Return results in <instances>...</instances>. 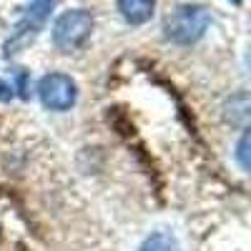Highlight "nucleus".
<instances>
[{"label":"nucleus","mask_w":251,"mask_h":251,"mask_svg":"<svg viewBox=\"0 0 251 251\" xmlns=\"http://www.w3.org/2000/svg\"><path fill=\"white\" fill-rule=\"evenodd\" d=\"M38 96L48 111H71L78 100V86L66 73H48L38 83Z\"/></svg>","instance_id":"obj_3"},{"label":"nucleus","mask_w":251,"mask_h":251,"mask_svg":"<svg viewBox=\"0 0 251 251\" xmlns=\"http://www.w3.org/2000/svg\"><path fill=\"white\" fill-rule=\"evenodd\" d=\"M208 23H211V18H208L206 8H201V5H181L166 18V35H169L174 43L188 46V43H194V40H199L206 33Z\"/></svg>","instance_id":"obj_1"},{"label":"nucleus","mask_w":251,"mask_h":251,"mask_svg":"<svg viewBox=\"0 0 251 251\" xmlns=\"http://www.w3.org/2000/svg\"><path fill=\"white\" fill-rule=\"evenodd\" d=\"M15 75H18V91H20V96L28 98V91H25V88H28V83H25V80H28V73H25V71H18Z\"/></svg>","instance_id":"obj_7"},{"label":"nucleus","mask_w":251,"mask_h":251,"mask_svg":"<svg viewBox=\"0 0 251 251\" xmlns=\"http://www.w3.org/2000/svg\"><path fill=\"white\" fill-rule=\"evenodd\" d=\"M8 100H13V88L5 80H0V103H8Z\"/></svg>","instance_id":"obj_8"},{"label":"nucleus","mask_w":251,"mask_h":251,"mask_svg":"<svg viewBox=\"0 0 251 251\" xmlns=\"http://www.w3.org/2000/svg\"><path fill=\"white\" fill-rule=\"evenodd\" d=\"M246 146H249V133H244L241 141H239V158H241V166H244V169H249V161H246Z\"/></svg>","instance_id":"obj_6"},{"label":"nucleus","mask_w":251,"mask_h":251,"mask_svg":"<svg viewBox=\"0 0 251 251\" xmlns=\"http://www.w3.org/2000/svg\"><path fill=\"white\" fill-rule=\"evenodd\" d=\"M153 8H156V0H118L121 15L133 25L146 23V20L153 15Z\"/></svg>","instance_id":"obj_4"},{"label":"nucleus","mask_w":251,"mask_h":251,"mask_svg":"<svg viewBox=\"0 0 251 251\" xmlns=\"http://www.w3.org/2000/svg\"><path fill=\"white\" fill-rule=\"evenodd\" d=\"M91 30H93V15L88 10H68L55 20L53 43L58 50L71 53L91 38Z\"/></svg>","instance_id":"obj_2"},{"label":"nucleus","mask_w":251,"mask_h":251,"mask_svg":"<svg viewBox=\"0 0 251 251\" xmlns=\"http://www.w3.org/2000/svg\"><path fill=\"white\" fill-rule=\"evenodd\" d=\"M138 251H181V246H178V241H176L171 234L156 231V234H151L149 239L141 244Z\"/></svg>","instance_id":"obj_5"}]
</instances>
